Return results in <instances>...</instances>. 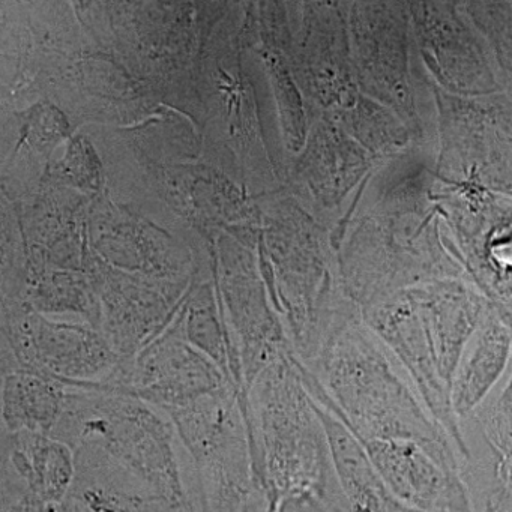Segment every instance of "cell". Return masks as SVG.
<instances>
[{"label":"cell","mask_w":512,"mask_h":512,"mask_svg":"<svg viewBox=\"0 0 512 512\" xmlns=\"http://www.w3.org/2000/svg\"><path fill=\"white\" fill-rule=\"evenodd\" d=\"M254 472L265 512H337L344 497L331 449L293 353L242 389Z\"/></svg>","instance_id":"obj_1"},{"label":"cell","mask_w":512,"mask_h":512,"mask_svg":"<svg viewBox=\"0 0 512 512\" xmlns=\"http://www.w3.org/2000/svg\"><path fill=\"white\" fill-rule=\"evenodd\" d=\"M298 368L311 397L334 412L361 442L410 440L445 469L464 475L466 463L451 437L370 341L343 338L323 347L313 364L299 359Z\"/></svg>","instance_id":"obj_2"},{"label":"cell","mask_w":512,"mask_h":512,"mask_svg":"<svg viewBox=\"0 0 512 512\" xmlns=\"http://www.w3.org/2000/svg\"><path fill=\"white\" fill-rule=\"evenodd\" d=\"M175 427L155 407L115 386L70 388L52 436L100 449L163 512H199L182 481Z\"/></svg>","instance_id":"obj_3"},{"label":"cell","mask_w":512,"mask_h":512,"mask_svg":"<svg viewBox=\"0 0 512 512\" xmlns=\"http://www.w3.org/2000/svg\"><path fill=\"white\" fill-rule=\"evenodd\" d=\"M193 466L199 512H265L236 383L166 413Z\"/></svg>","instance_id":"obj_4"},{"label":"cell","mask_w":512,"mask_h":512,"mask_svg":"<svg viewBox=\"0 0 512 512\" xmlns=\"http://www.w3.org/2000/svg\"><path fill=\"white\" fill-rule=\"evenodd\" d=\"M121 365V356L98 335L37 323L14 326L10 332V352L2 356V370L26 368L70 388L107 385Z\"/></svg>","instance_id":"obj_5"},{"label":"cell","mask_w":512,"mask_h":512,"mask_svg":"<svg viewBox=\"0 0 512 512\" xmlns=\"http://www.w3.org/2000/svg\"><path fill=\"white\" fill-rule=\"evenodd\" d=\"M230 382L233 380L196 347L179 338L163 337L149 343L131 361H122L109 385L124 389L167 413L194 403Z\"/></svg>","instance_id":"obj_6"},{"label":"cell","mask_w":512,"mask_h":512,"mask_svg":"<svg viewBox=\"0 0 512 512\" xmlns=\"http://www.w3.org/2000/svg\"><path fill=\"white\" fill-rule=\"evenodd\" d=\"M389 493L419 512H449L472 499L461 473L445 469L427 449L410 440L361 442Z\"/></svg>","instance_id":"obj_7"},{"label":"cell","mask_w":512,"mask_h":512,"mask_svg":"<svg viewBox=\"0 0 512 512\" xmlns=\"http://www.w3.org/2000/svg\"><path fill=\"white\" fill-rule=\"evenodd\" d=\"M2 463L8 464L47 508L64 503L76 481L73 448L52 434L4 431Z\"/></svg>","instance_id":"obj_8"},{"label":"cell","mask_w":512,"mask_h":512,"mask_svg":"<svg viewBox=\"0 0 512 512\" xmlns=\"http://www.w3.org/2000/svg\"><path fill=\"white\" fill-rule=\"evenodd\" d=\"M70 386L26 368L2 370L4 431L53 434L61 421Z\"/></svg>","instance_id":"obj_9"},{"label":"cell","mask_w":512,"mask_h":512,"mask_svg":"<svg viewBox=\"0 0 512 512\" xmlns=\"http://www.w3.org/2000/svg\"><path fill=\"white\" fill-rule=\"evenodd\" d=\"M511 338L491 328L460 364L451 385V406L458 419L475 412L503 376L511 359Z\"/></svg>","instance_id":"obj_10"},{"label":"cell","mask_w":512,"mask_h":512,"mask_svg":"<svg viewBox=\"0 0 512 512\" xmlns=\"http://www.w3.org/2000/svg\"><path fill=\"white\" fill-rule=\"evenodd\" d=\"M494 455L512 458V371L499 397L478 416Z\"/></svg>","instance_id":"obj_11"},{"label":"cell","mask_w":512,"mask_h":512,"mask_svg":"<svg viewBox=\"0 0 512 512\" xmlns=\"http://www.w3.org/2000/svg\"><path fill=\"white\" fill-rule=\"evenodd\" d=\"M71 494L94 512H163L146 494L125 488L74 487Z\"/></svg>","instance_id":"obj_12"},{"label":"cell","mask_w":512,"mask_h":512,"mask_svg":"<svg viewBox=\"0 0 512 512\" xmlns=\"http://www.w3.org/2000/svg\"><path fill=\"white\" fill-rule=\"evenodd\" d=\"M0 512H47V506L8 464H0Z\"/></svg>","instance_id":"obj_13"},{"label":"cell","mask_w":512,"mask_h":512,"mask_svg":"<svg viewBox=\"0 0 512 512\" xmlns=\"http://www.w3.org/2000/svg\"><path fill=\"white\" fill-rule=\"evenodd\" d=\"M494 491L488 499L499 512H512V458L494 455Z\"/></svg>","instance_id":"obj_14"},{"label":"cell","mask_w":512,"mask_h":512,"mask_svg":"<svg viewBox=\"0 0 512 512\" xmlns=\"http://www.w3.org/2000/svg\"><path fill=\"white\" fill-rule=\"evenodd\" d=\"M47 512H94L89 506H86L82 500L77 499L76 496L70 494L65 500L64 503H61L59 506H55V508L47 509Z\"/></svg>","instance_id":"obj_15"},{"label":"cell","mask_w":512,"mask_h":512,"mask_svg":"<svg viewBox=\"0 0 512 512\" xmlns=\"http://www.w3.org/2000/svg\"><path fill=\"white\" fill-rule=\"evenodd\" d=\"M391 512H419L416 509L409 508V506L403 505L401 502L395 503L394 508H392Z\"/></svg>","instance_id":"obj_16"},{"label":"cell","mask_w":512,"mask_h":512,"mask_svg":"<svg viewBox=\"0 0 512 512\" xmlns=\"http://www.w3.org/2000/svg\"><path fill=\"white\" fill-rule=\"evenodd\" d=\"M479 512H499L496 509V506H494V503L491 502L490 499L485 500L484 508H482V511Z\"/></svg>","instance_id":"obj_17"},{"label":"cell","mask_w":512,"mask_h":512,"mask_svg":"<svg viewBox=\"0 0 512 512\" xmlns=\"http://www.w3.org/2000/svg\"><path fill=\"white\" fill-rule=\"evenodd\" d=\"M337 512H344V509H341V511H337Z\"/></svg>","instance_id":"obj_18"}]
</instances>
